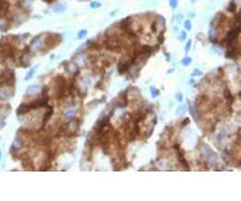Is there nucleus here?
Wrapping results in <instances>:
<instances>
[{"mask_svg":"<svg viewBox=\"0 0 241 201\" xmlns=\"http://www.w3.org/2000/svg\"><path fill=\"white\" fill-rule=\"evenodd\" d=\"M239 34H240V26H236L235 28H232V30H229L226 32V35H225L224 38V44H226V46H232L233 43L236 42L237 39H239Z\"/></svg>","mask_w":241,"mask_h":201,"instance_id":"1","label":"nucleus"},{"mask_svg":"<svg viewBox=\"0 0 241 201\" xmlns=\"http://www.w3.org/2000/svg\"><path fill=\"white\" fill-rule=\"evenodd\" d=\"M12 95V92H10V90L7 88H0V101H6Z\"/></svg>","mask_w":241,"mask_h":201,"instance_id":"6","label":"nucleus"},{"mask_svg":"<svg viewBox=\"0 0 241 201\" xmlns=\"http://www.w3.org/2000/svg\"><path fill=\"white\" fill-rule=\"evenodd\" d=\"M224 96L228 99V105H230V103L233 102V95L230 94V92H229V90H225V91H224Z\"/></svg>","mask_w":241,"mask_h":201,"instance_id":"10","label":"nucleus"},{"mask_svg":"<svg viewBox=\"0 0 241 201\" xmlns=\"http://www.w3.org/2000/svg\"><path fill=\"white\" fill-rule=\"evenodd\" d=\"M39 91H40L39 86H30L27 88V94L28 95H34V94H36V92H39Z\"/></svg>","mask_w":241,"mask_h":201,"instance_id":"7","label":"nucleus"},{"mask_svg":"<svg viewBox=\"0 0 241 201\" xmlns=\"http://www.w3.org/2000/svg\"><path fill=\"white\" fill-rule=\"evenodd\" d=\"M182 18H184L182 15H177V16H175V20H177V23H182V22H184V19H182Z\"/></svg>","mask_w":241,"mask_h":201,"instance_id":"20","label":"nucleus"},{"mask_svg":"<svg viewBox=\"0 0 241 201\" xmlns=\"http://www.w3.org/2000/svg\"><path fill=\"white\" fill-rule=\"evenodd\" d=\"M226 10H228L229 12H232V14H235V12L237 11V3H236V2H233V0H232V2L229 3V6H228Z\"/></svg>","mask_w":241,"mask_h":201,"instance_id":"8","label":"nucleus"},{"mask_svg":"<svg viewBox=\"0 0 241 201\" xmlns=\"http://www.w3.org/2000/svg\"><path fill=\"white\" fill-rule=\"evenodd\" d=\"M87 36V30H80L78 32V39H83V38H86Z\"/></svg>","mask_w":241,"mask_h":201,"instance_id":"14","label":"nucleus"},{"mask_svg":"<svg viewBox=\"0 0 241 201\" xmlns=\"http://www.w3.org/2000/svg\"><path fill=\"white\" fill-rule=\"evenodd\" d=\"M43 2H44V3H47V4H51V3H54L55 0H43Z\"/></svg>","mask_w":241,"mask_h":201,"instance_id":"24","label":"nucleus"},{"mask_svg":"<svg viewBox=\"0 0 241 201\" xmlns=\"http://www.w3.org/2000/svg\"><path fill=\"white\" fill-rule=\"evenodd\" d=\"M2 156H3V152H2V150H0V160H2V158H3V157H2Z\"/></svg>","mask_w":241,"mask_h":201,"instance_id":"26","label":"nucleus"},{"mask_svg":"<svg viewBox=\"0 0 241 201\" xmlns=\"http://www.w3.org/2000/svg\"><path fill=\"white\" fill-rule=\"evenodd\" d=\"M23 146V139H22V137H20L18 134V137L14 139V142H12V150H15V149H20Z\"/></svg>","mask_w":241,"mask_h":201,"instance_id":"4","label":"nucleus"},{"mask_svg":"<svg viewBox=\"0 0 241 201\" xmlns=\"http://www.w3.org/2000/svg\"><path fill=\"white\" fill-rule=\"evenodd\" d=\"M100 6H102V4H100L99 2H92L90 4V7L92 8V10H98V8H100Z\"/></svg>","mask_w":241,"mask_h":201,"instance_id":"15","label":"nucleus"},{"mask_svg":"<svg viewBox=\"0 0 241 201\" xmlns=\"http://www.w3.org/2000/svg\"><path fill=\"white\" fill-rule=\"evenodd\" d=\"M188 122H189V119H185V121H184V122H182V126H185V125H186Z\"/></svg>","mask_w":241,"mask_h":201,"instance_id":"25","label":"nucleus"},{"mask_svg":"<svg viewBox=\"0 0 241 201\" xmlns=\"http://www.w3.org/2000/svg\"><path fill=\"white\" fill-rule=\"evenodd\" d=\"M184 23V28H185V31H190L192 30V22L190 20H185Z\"/></svg>","mask_w":241,"mask_h":201,"instance_id":"12","label":"nucleus"},{"mask_svg":"<svg viewBox=\"0 0 241 201\" xmlns=\"http://www.w3.org/2000/svg\"><path fill=\"white\" fill-rule=\"evenodd\" d=\"M18 115H24V114H27L28 111H30V107H28V105L27 103H22L20 106L18 107Z\"/></svg>","mask_w":241,"mask_h":201,"instance_id":"5","label":"nucleus"},{"mask_svg":"<svg viewBox=\"0 0 241 201\" xmlns=\"http://www.w3.org/2000/svg\"><path fill=\"white\" fill-rule=\"evenodd\" d=\"M190 47H192V40H188L186 44H185V51H190Z\"/></svg>","mask_w":241,"mask_h":201,"instance_id":"17","label":"nucleus"},{"mask_svg":"<svg viewBox=\"0 0 241 201\" xmlns=\"http://www.w3.org/2000/svg\"><path fill=\"white\" fill-rule=\"evenodd\" d=\"M52 10H54V12H58V14H60V12L66 11V6H64V4H58V6H55Z\"/></svg>","mask_w":241,"mask_h":201,"instance_id":"9","label":"nucleus"},{"mask_svg":"<svg viewBox=\"0 0 241 201\" xmlns=\"http://www.w3.org/2000/svg\"><path fill=\"white\" fill-rule=\"evenodd\" d=\"M151 91H153V96H157V95L159 94V91H158V90H155L154 87H151Z\"/></svg>","mask_w":241,"mask_h":201,"instance_id":"21","label":"nucleus"},{"mask_svg":"<svg viewBox=\"0 0 241 201\" xmlns=\"http://www.w3.org/2000/svg\"><path fill=\"white\" fill-rule=\"evenodd\" d=\"M185 111H186V107H185V106H180L178 110H177L178 114H185Z\"/></svg>","mask_w":241,"mask_h":201,"instance_id":"18","label":"nucleus"},{"mask_svg":"<svg viewBox=\"0 0 241 201\" xmlns=\"http://www.w3.org/2000/svg\"><path fill=\"white\" fill-rule=\"evenodd\" d=\"M30 48L34 50V51H39V50H43V48H47L46 47V40L43 39V35L35 36L30 43Z\"/></svg>","mask_w":241,"mask_h":201,"instance_id":"2","label":"nucleus"},{"mask_svg":"<svg viewBox=\"0 0 241 201\" xmlns=\"http://www.w3.org/2000/svg\"><path fill=\"white\" fill-rule=\"evenodd\" d=\"M197 75H201V71L200 70H194V71H193V76H197Z\"/></svg>","mask_w":241,"mask_h":201,"instance_id":"23","label":"nucleus"},{"mask_svg":"<svg viewBox=\"0 0 241 201\" xmlns=\"http://www.w3.org/2000/svg\"><path fill=\"white\" fill-rule=\"evenodd\" d=\"M34 74H35V68H32V70L28 72V74L26 75V79H30V78H32V76H34Z\"/></svg>","mask_w":241,"mask_h":201,"instance_id":"19","label":"nucleus"},{"mask_svg":"<svg viewBox=\"0 0 241 201\" xmlns=\"http://www.w3.org/2000/svg\"><path fill=\"white\" fill-rule=\"evenodd\" d=\"M175 98L178 99V101H182V94L181 92H177V95H175Z\"/></svg>","mask_w":241,"mask_h":201,"instance_id":"22","label":"nucleus"},{"mask_svg":"<svg viewBox=\"0 0 241 201\" xmlns=\"http://www.w3.org/2000/svg\"><path fill=\"white\" fill-rule=\"evenodd\" d=\"M169 4H170V7L173 10H175L177 6H178V0H169Z\"/></svg>","mask_w":241,"mask_h":201,"instance_id":"16","label":"nucleus"},{"mask_svg":"<svg viewBox=\"0 0 241 201\" xmlns=\"http://www.w3.org/2000/svg\"><path fill=\"white\" fill-rule=\"evenodd\" d=\"M181 63H182V66H189V64L192 63V58H189V56H185Z\"/></svg>","mask_w":241,"mask_h":201,"instance_id":"13","label":"nucleus"},{"mask_svg":"<svg viewBox=\"0 0 241 201\" xmlns=\"http://www.w3.org/2000/svg\"><path fill=\"white\" fill-rule=\"evenodd\" d=\"M186 31H180V34H178V40L180 42H185L186 40Z\"/></svg>","mask_w":241,"mask_h":201,"instance_id":"11","label":"nucleus"},{"mask_svg":"<svg viewBox=\"0 0 241 201\" xmlns=\"http://www.w3.org/2000/svg\"><path fill=\"white\" fill-rule=\"evenodd\" d=\"M78 123H79L78 121H70V122L63 126V131H66V134H68V135L76 134V131H78V129H79Z\"/></svg>","mask_w":241,"mask_h":201,"instance_id":"3","label":"nucleus"}]
</instances>
